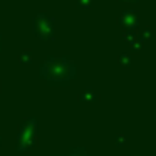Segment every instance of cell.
Listing matches in <instances>:
<instances>
[{
  "mask_svg": "<svg viewBox=\"0 0 156 156\" xmlns=\"http://www.w3.org/2000/svg\"><path fill=\"white\" fill-rule=\"evenodd\" d=\"M0 144H2V136H0Z\"/></svg>",
  "mask_w": 156,
  "mask_h": 156,
  "instance_id": "2",
  "label": "cell"
},
{
  "mask_svg": "<svg viewBox=\"0 0 156 156\" xmlns=\"http://www.w3.org/2000/svg\"><path fill=\"white\" fill-rule=\"evenodd\" d=\"M35 144L34 139V121H29L27 124H24L20 128L19 133V139H17V151L19 153H25L30 151Z\"/></svg>",
  "mask_w": 156,
  "mask_h": 156,
  "instance_id": "1",
  "label": "cell"
}]
</instances>
